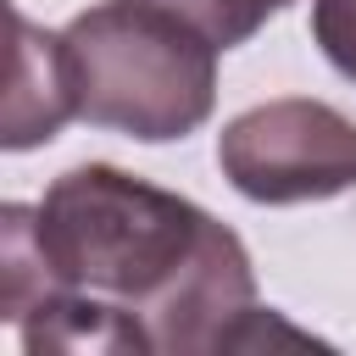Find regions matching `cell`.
<instances>
[{
  "label": "cell",
  "instance_id": "obj_1",
  "mask_svg": "<svg viewBox=\"0 0 356 356\" xmlns=\"http://www.w3.org/2000/svg\"><path fill=\"white\" fill-rule=\"evenodd\" d=\"M56 289H89L139 312L156 356L256 350L273 306H256L245 239L206 206L111 161L67 167L33 206Z\"/></svg>",
  "mask_w": 356,
  "mask_h": 356
},
{
  "label": "cell",
  "instance_id": "obj_2",
  "mask_svg": "<svg viewBox=\"0 0 356 356\" xmlns=\"http://www.w3.org/2000/svg\"><path fill=\"white\" fill-rule=\"evenodd\" d=\"M78 117L139 145L189 139L217 106V44L156 0H95L67 28Z\"/></svg>",
  "mask_w": 356,
  "mask_h": 356
},
{
  "label": "cell",
  "instance_id": "obj_3",
  "mask_svg": "<svg viewBox=\"0 0 356 356\" xmlns=\"http://www.w3.org/2000/svg\"><path fill=\"white\" fill-rule=\"evenodd\" d=\"M217 172L250 206H306L356 189V122L312 95L261 100L222 122Z\"/></svg>",
  "mask_w": 356,
  "mask_h": 356
},
{
  "label": "cell",
  "instance_id": "obj_4",
  "mask_svg": "<svg viewBox=\"0 0 356 356\" xmlns=\"http://www.w3.org/2000/svg\"><path fill=\"white\" fill-rule=\"evenodd\" d=\"M11 33H17V56H11L0 145L6 150H33V145H50L78 117V89H72V61H67L61 33L33 28L17 6H11Z\"/></svg>",
  "mask_w": 356,
  "mask_h": 356
},
{
  "label": "cell",
  "instance_id": "obj_5",
  "mask_svg": "<svg viewBox=\"0 0 356 356\" xmlns=\"http://www.w3.org/2000/svg\"><path fill=\"white\" fill-rule=\"evenodd\" d=\"M22 350L44 356V350H106V356H156L139 312L89 295V289H50L22 323Z\"/></svg>",
  "mask_w": 356,
  "mask_h": 356
},
{
  "label": "cell",
  "instance_id": "obj_6",
  "mask_svg": "<svg viewBox=\"0 0 356 356\" xmlns=\"http://www.w3.org/2000/svg\"><path fill=\"white\" fill-rule=\"evenodd\" d=\"M156 6H167L172 17H184L217 50H239V44H250L267 28V17H278L295 0H156Z\"/></svg>",
  "mask_w": 356,
  "mask_h": 356
},
{
  "label": "cell",
  "instance_id": "obj_7",
  "mask_svg": "<svg viewBox=\"0 0 356 356\" xmlns=\"http://www.w3.org/2000/svg\"><path fill=\"white\" fill-rule=\"evenodd\" d=\"M312 44L345 83H356V0H312Z\"/></svg>",
  "mask_w": 356,
  "mask_h": 356
}]
</instances>
